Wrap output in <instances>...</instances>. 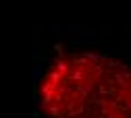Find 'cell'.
Returning a JSON list of instances; mask_svg holds the SVG:
<instances>
[{
	"mask_svg": "<svg viewBox=\"0 0 131 118\" xmlns=\"http://www.w3.org/2000/svg\"><path fill=\"white\" fill-rule=\"evenodd\" d=\"M44 118H131V64L102 50H60L36 81Z\"/></svg>",
	"mask_w": 131,
	"mask_h": 118,
	"instance_id": "obj_1",
	"label": "cell"
}]
</instances>
